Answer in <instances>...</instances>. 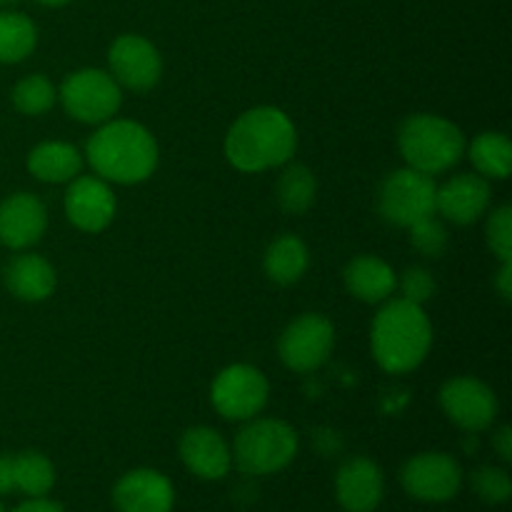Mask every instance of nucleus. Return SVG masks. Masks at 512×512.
<instances>
[{
	"mask_svg": "<svg viewBox=\"0 0 512 512\" xmlns=\"http://www.w3.org/2000/svg\"><path fill=\"white\" fill-rule=\"evenodd\" d=\"M298 150V130L275 105L245 110L225 135V158L240 173H263L290 163Z\"/></svg>",
	"mask_w": 512,
	"mask_h": 512,
	"instance_id": "f257e3e1",
	"label": "nucleus"
},
{
	"mask_svg": "<svg viewBox=\"0 0 512 512\" xmlns=\"http://www.w3.org/2000/svg\"><path fill=\"white\" fill-rule=\"evenodd\" d=\"M85 163L98 178L115 185L145 183L160 160L158 140L135 120H108L85 143Z\"/></svg>",
	"mask_w": 512,
	"mask_h": 512,
	"instance_id": "f03ea898",
	"label": "nucleus"
},
{
	"mask_svg": "<svg viewBox=\"0 0 512 512\" xmlns=\"http://www.w3.org/2000/svg\"><path fill=\"white\" fill-rule=\"evenodd\" d=\"M433 348V323L423 305L388 298L370 325V350L385 373H413Z\"/></svg>",
	"mask_w": 512,
	"mask_h": 512,
	"instance_id": "7ed1b4c3",
	"label": "nucleus"
},
{
	"mask_svg": "<svg viewBox=\"0 0 512 512\" xmlns=\"http://www.w3.org/2000/svg\"><path fill=\"white\" fill-rule=\"evenodd\" d=\"M465 135L453 120L433 113L410 115L400 123L398 148L405 165L425 175H440L465 155Z\"/></svg>",
	"mask_w": 512,
	"mask_h": 512,
	"instance_id": "20e7f679",
	"label": "nucleus"
},
{
	"mask_svg": "<svg viewBox=\"0 0 512 512\" xmlns=\"http://www.w3.org/2000/svg\"><path fill=\"white\" fill-rule=\"evenodd\" d=\"M298 433L278 418L245 420L233 443V460L245 475H273L298 455Z\"/></svg>",
	"mask_w": 512,
	"mask_h": 512,
	"instance_id": "39448f33",
	"label": "nucleus"
},
{
	"mask_svg": "<svg viewBox=\"0 0 512 512\" xmlns=\"http://www.w3.org/2000/svg\"><path fill=\"white\" fill-rule=\"evenodd\" d=\"M58 100L65 113L85 125H103L118 115L123 105V88L113 80L108 70L80 68L65 75L58 88Z\"/></svg>",
	"mask_w": 512,
	"mask_h": 512,
	"instance_id": "423d86ee",
	"label": "nucleus"
},
{
	"mask_svg": "<svg viewBox=\"0 0 512 512\" xmlns=\"http://www.w3.org/2000/svg\"><path fill=\"white\" fill-rule=\"evenodd\" d=\"M435 193H438V185L433 175L405 165L385 175L378 193V210L385 223L410 228L418 220L435 215Z\"/></svg>",
	"mask_w": 512,
	"mask_h": 512,
	"instance_id": "0eeeda50",
	"label": "nucleus"
},
{
	"mask_svg": "<svg viewBox=\"0 0 512 512\" xmlns=\"http://www.w3.org/2000/svg\"><path fill=\"white\" fill-rule=\"evenodd\" d=\"M270 398V383L255 365L233 363L215 375L210 385V403L225 420L245 423L258 418Z\"/></svg>",
	"mask_w": 512,
	"mask_h": 512,
	"instance_id": "6e6552de",
	"label": "nucleus"
},
{
	"mask_svg": "<svg viewBox=\"0 0 512 512\" xmlns=\"http://www.w3.org/2000/svg\"><path fill=\"white\" fill-rule=\"evenodd\" d=\"M335 348V325L323 313H303L280 333L278 355L293 373H313Z\"/></svg>",
	"mask_w": 512,
	"mask_h": 512,
	"instance_id": "1a4fd4ad",
	"label": "nucleus"
},
{
	"mask_svg": "<svg viewBox=\"0 0 512 512\" xmlns=\"http://www.w3.org/2000/svg\"><path fill=\"white\" fill-rule=\"evenodd\" d=\"M440 408L448 415L450 423H455L465 433L488 430L500 413L495 390L483 380L470 378V375L450 378L440 388Z\"/></svg>",
	"mask_w": 512,
	"mask_h": 512,
	"instance_id": "9d476101",
	"label": "nucleus"
},
{
	"mask_svg": "<svg viewBox=\"0 0 512 512\" xmlns=\"http://www.w3.org/2000/svg\"><path fill=\"white\" fill-rule=\"evenodd\" d=\"M400 483L420 503H448L463 488V468L448 453H420L403 465Z\"/></svg>",
	"mask_w": 512,
	"mask_h": 512,
	"instance_id": "9b49d317",
	"label": "nucleus"
},
{
	"mask_svg": "<svg viewBox=\"0 0 512 512\" xmlns=\"http://www.w3.org/2000/svg\"><path fill=\"white\" fill-rule=\"evenodd\" d=\"M108 73L120 88L145 93V90H153L163 78V58L148 38L125 33L118 35L110 45Z\"/></svg>",
	"mask_w": 512,
	"mask_h": 512,
	"instance_id": "f8f14e48",
	"label": "nucleus"
},
{
	"mask_svg": "<svg viewBox=\"0 0 512 512\" xmlns=\"http://www.w3.org/2000/svg\"><path fill=\"white\" fill-rule=\"evenodd\" d=\"M63 208L65 218L73 228L83 230V233H103L113 223L118 200H115L108 180L98 178V175H78L68 183Z\"/></svg>",
	"mask_w": 512,
	"mask_h": 512,
	"instance_id": "ddd939ff",
	"label": "nucleus"
},
{
	"mask_svg": "<svg viewBox=\"0 0 512 512\" xmlns=\"http://www.w3.org/2000/svg\"><path fill=\"white\" fill-rule=\"evenodd\" d=\"M335 498L345 512H375L385 498V475L375 460L355 455L338 468Z\"/></svg>",
	"mask_w": 512,
	"mask_h": 512,
	"instance_id": "4468645a",
	"label": "nucleus"
},
{
	"mask_svg": "<svg viewBox=\"0 0 512 512\" xmlns=\"http://www.w3.org/2000/svg\"><path fill=\"white\" fill-rule=\"evenodd\" d=\"M493 190L490 180L478 173H460L445 180L435 193V213L455 225H473L488 213Z\"/></svg>",
	"mask_w": 512,
	"mask_h": 512,
	"instance_id": "2eb2a0df",
	"label": "nucleus"
},
{
	"mask_svg": "<svg viewBox=\"0 0 512 512\" xmlns=\"http://www.w3.org/2000/svg\"><path fill=\"white\" fill-rule=\"evenodd\" d=\"M113 505L118 512H173L175 488L160 470H130L115 483Z\"/></svg>",
	"mask_w": 512,
	"mask_h": 512,
	"instance_id": "dca6fc26",
	"label": "nucleus"
},
{
	"mask_svg": "<svg viewBox=\"0 0 512 512\" xmlns=\"http://www.w3.org/2000/svg\"><path fill=\"white\" fill-rule=\"evenodd\" d=\"M48 210L33 193H13L0 203V243L10 250H28L45 235Z\"/></svg>",
	"mask_w": 512,
	"mask_h": 512,
	"instance_id": "f3484780",
	"label": "nucleus"
},
{
	"mask_svg": "<svg viewBox=\"0 0 512 512\" xmlns=\"http://www.w3.org/2000/svg\"><path fill=\"white\" fill-rule=\"evenodd\" d=\"M178 450L185 468L200 480H223L233 468V450L223 435L208 425L185 430Z\"/></svg>",
	"mask_w": 512,
	"mask_h": 512,
	"instance_id": "a211bd4d",
	"label": "nucleus"
},
{
	"mask_svg": "<svg viewBox=\"0 0 512 512\" xmlns=\"http://www.w3.org/2000/svg\"><path fill=\"white\" fill-rule=\"evenodd\" d=\"M3 283L13 298L23 303H43L55 293L58 273L43 255L20 253L5 265Z\"/></svg>",
	"mask_w": 512,
	"mask_h": 512,
	"instance_id": "6ab92c4d",
	"label": "nucleus"
},
{
	"mask_svg": "<svg viewBox=\"0 0 512 512\" xmlns=\"http://www.w3.org/2000/svg\"><path fill=\"white\" fill-rule=\"evenodd\" d=\"M343 283L348 293L360 303L378 305L393 298L395 288H398V273L378 255H358L345 265Z\"/></svg>",
	"mask_w": 512,
	"mask_h": 512,
	"instance_id": "aec40b11",
	"label": "nucleus"
},
{
	"mask_svg": "<svg viewBox=\"0 0 512 512\" xmlns=\"http://www.w3.org/2000/svg\"><path fill=\"white\" fill-rule=\"evenodd\" d=\"M83 153L63 140H45L28 153V170L40 183H70L83 170Z\"/></svg>",
	"mask_w": 512,
	"mask_h": 512,
	"instance_id": "412c9836",
	"label": "nucleus"
},
{
	"mask_svg": "<svg viewBox=\"0 0 512 512\" xmlns=\"http://www.w3.org/2000/svg\"><path fill=\"white\" fill-rule=\"evenodd\" d=\"M308 265V245H305L298 235H280V238H275L273 243L268 245V250H265V275H268L273 283L283 285V288L298 283V280L308 273Z\"/></svg>",
	"mask_w": 512,
	"mask_h": 512,
	"instance_id": "4be33fe9",
	"label": "nucleus"
},
{
	"mask_svg": "<svg viewBox=\"0 0 512 512\" xmlns=\"http://www.w3.org/2000/svg\"><path fill=\"white\" fill-rule=\"evenodd\" d=\"M475 173L485 180H505L512 170V143L505 133L485 130L470 145H465Z\"/></svg>",
	"mask_w": 512,
	"mask_h": 512,
	"instance_id": "5701e85b",
	"label": "nucleus"
},
{
	"mask_svg": "<svg viewBox=\"0 0 512 512\" xmlns=\"http://www.w3.org/2000/svg\"><path fill=\"white\" fill-rule=\"evenodd\" d=\"M275 198L288 215L308 213L318 198V180H315L313 170L303 163H285V170L278 178V188H275Z\"/></svg>",
	"mask_w": 512,
	"mask_h": 512,
	"instance_id": "b1692460",
	"label": "nucleus"
},
{
	"mask_svg": "<svg viewBox=\"0 0 512 512\" xmlns=\"http://www.w3.org/2000/svg\"><path fill=\"white\" fill-rule=\"evenodd\" d=\"M38 45V25L18 10H0V63L15 65L33 55Z\"/></svg>",
	"mask_w": 512,
	"mask_h": 512,
	"instance_id": "393cba45",
	"label": "nucleus"
},
{
	"mask_svg": "<svg viewBox=\"0 0 512 512\" xmlns=\"http://www.w3.org/2000/svg\"><path fill=\"white\" fill-rule=\"evenodd\" d=\"M13 478L15 490L28 498H45L55 485V465L38 450H23L13 455Z\"/></svg>",
	"mask_w": 512,
	"mask_h": 512,
	"instance_id": "a878e982",
	"label": "nucleus"
},
{
	"mask_svg": "<svg viewBox=\"0 0 512 512\" xmlns=\"http://www.w3.org/2000/svg\"><path fill=\"white\" fill-rule=\"evenodd\" d=\"M13 98V108L23 115H43L58 103V88L53 85V80L45 78V75L33 73L25 75L23 80H18L10 93Z\"/></svg>",
	"mask_w": 512,
	"mask_h": 512,
	"instance_id": "bb28decb",
	"label": "nucleus"
},
{
	"mask_svg": "<svg viewBox=\"0 0 512 512\" xmlns=\"http://www.w3.org/2000/svg\"><path fill=\"white\" fill-rule=\"evenodd\" d=\"M470 485H473L475 495L488 505H503L508 503L512 495V480L508 470L495 468V465H483L470 475Z\"/></svg>",
	"mask_w": 512,
	"mask_h": 512,
	"instance_id": "cd10ccee",
	"label": "nucleus"
},
{
	"mask_svg": "<svg viewBox=\"0 0 512 512\" xmlns=\"http://www.w3.org/2000/svg\"><path fill=\"white\" fill-rule=\"evenodd\" d=\"M408 233L410 245L420 255H425V258H440L445 253V248H448V230H445V225L435 215H428V218L413 223L408 228Z\"/></svg>",
	"mask_w": 512,
	"mask_h": 512,
	"instance_id": "c85d7f7f",
	"label": "nucleus"
},
{
	"mask_svg": "<svg viewBox=\"0 0 512 512\" xmlns=\"http://www.w3.org/2000/svg\"><path fill=\"white\" fill-rule=\"evenodd\" d=\"M485 243H488L490 253L505 263L512 260V205H500L488 215L485 223Z\"/></svg>",
	"mask_w": 512,
	"mask_h": 512,
	"instance_id": "c756f323",
	"label": "nucleus"
},
{
	"mask_svg": "<svg viewBox=\"0 0 512 512\" xmlns=\"http://www.w3.org/2000/svg\"><path fill=\"white\" fill-rule=\"evenodd\" d=\"M398 288L403 290V298L415 305H425L435 295V278L423 265H413L398 278Z\"/></svg>",
	"mask_w": 512,
	"mask_h": 512,
	"instance_id": "7c9ffc66",
	"label": "nucleus"
},
{
	"mask_svg": "<svg viewBox=\"0 0 512 512\" xmlns=\"http://www.w3.org/2000/svg\"><path fill=\"white\" fill-rule=\"evenodd\" d=\"M493 450L498 453V458L503 463H510L512 460V428L510 425H500L493 433Z\"/></svg>",
	"mask_w": 512,
	"mask_h": 512,
	"instance_id": "2f4dec72",
	"label": "nucleus"
},
{
	"mask_svg": "<svg viewBox=\"0 0 512 512\" xmlns=\"http://www.w3.org/2000/svg\"><path fill=\"white\" fill-rule=\"evenodd\" d=\"M495 290H498V295L503 300L512 298V260L500 263L498 275H495Z\"/></svg>",
	"mask_w": 512,
	"mask_h": 512,
	"instance_id": "473e14b6",
	"label": "nucleus"
},
{
	"mask_svg": "<svg viewBox=\"0 0 512 512\" xmlns=\"http://www.w3.org/2000/svg\"><path fill=\"white\" fill-rule=\"evenodd\" d=\"M15 490L13 478V455L3 453L0 455V495H8Z\"/></svg>",
	"mask_w": 512,
	"mask_h": 512,
	"instance_id": "72a5a7b5",
	"label": "nucleus"
},
{
	"mask_svg": "<svg viewBox=\"0 0 512 512\" xmlns=\"http://www.w3.org/2000/svg\"><path fill=\"white\" fill-rule=\"evenodd\" d=\"M13 512H65V510L60 508L58 503H53V500L30 498V500H25V503H20Z\"/></svg>",
	"mask_w": 512,
	"mask_h": 512,
	"instance_id": "f704fd0d",
	"label": "nucleus"
},
{
	"mask_svg": "<svg viewBox=\"0 0 512 512\" xmlns=\"http://www.w3.org/2000/svg\"><path fill=\"white\" fill-rule=\"evenodd\" d=\"M40 5H45V8H63V5H68L70 0H38Z\"/></svg>",
	"mask_w": 512,
	"mask_h": 512,
	"instance_id": "c9c22d12",
	"label": "nucleus"
},
{
	"mask_svg": "<svg viewBox=\"0 0 512 512\" xmlns=\"http://www.w3.org/2000/svg\"><path fill=\"white\" fill-rule=\"evenodd\" d=\"M20 0H0V10H13Z\"/></svg>",
	"mask_w": 512,
	"mask_h": 512,
	"instance_id": "e433bc0d",
	"label": "nucleus"
},
{
	"mask_svg": "<svg viewBox=\"0 0 512 512\" xmlns=\"http://www.w3.org/2000/svg\"><path fill=\"white\" fill-rule=\"evenodd\" d=\"M0 512H5V508H3V503H0Z\"/></svg>",
	"mask_w": 512,
	"mask_h": 512,
	"instance_id": "4c0bfd02",
	"label": "nucleus"
}]
</instances>
